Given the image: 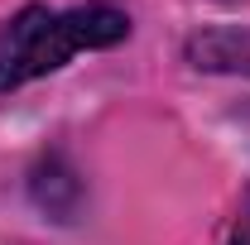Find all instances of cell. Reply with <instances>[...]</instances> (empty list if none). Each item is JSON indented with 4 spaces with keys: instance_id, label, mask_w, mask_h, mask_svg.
<instances>
[{
    "instance_id": "6da1fadb",
    "label": "cell",
    "mask_w": 250,
    "mask_h": 245,
    "mask_svg": "<svg viewBox=\"0 0 250 245\" xmlns=\"http://www.w3.org/2000/svg\"><path fill=\"white\" fill-rule=\"evenodd\" d=\"M130 39V15L92 0L72 10H48V5H24L0 24V92H15L34 77L58 72L82 48H111Z\"/></svg>"
},
{
    "instance_id": "7a4b0ae2",
    "label": "cell",
    "mask_w": 250,
    "mask_h": 245,
    "mask_svg": "<svg viewBox=\"0 0 250 245\" xmlns=\"http://www.w3.org/2000/svg\"><path fill=\"white\" fill-rule=\"evenodd\" d=\"M188 58L197 67H231V72H250V34H207L188 43Z\"/></svg>"
}]
</instances>
